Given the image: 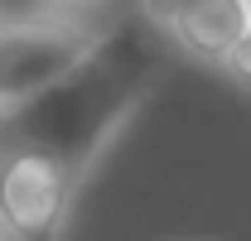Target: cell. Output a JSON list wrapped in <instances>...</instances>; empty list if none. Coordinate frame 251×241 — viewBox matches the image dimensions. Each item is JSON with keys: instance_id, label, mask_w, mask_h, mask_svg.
<instances>
[{"instance_id": "6da1fadb", "label": "cell", "mask_w": 251, "mask_h": 241, "mask_svg": "<svg viewBox=\"0 0 251 241\" xmlns=\"http://www.w3.org/2000/svg\"><path fill=\"white\" fill-rule=\"evenodd\" d=\"M155 68L159 53L140 29L101 34L73 72H63L53 87H44L25 106L0 116L5 150L44 154L63 164L73 179H82L87 164L106 150V140L145 96Z\"/></svg>"}, {"instance_id": "7a4b0ae2", "label": "cell", "mask_w": 251, "mask_h": 241, "mask_svg": "<svg viewBox=\"0 0 251 241\" xmlns=\"http://www.w3.org/2000/svg\"><path fill=\"white\" fill-rule=\"evenodd\" d=\"M97 34L68 15L0 20V116L53 87L92 53Z\"/></svg>"}, {"instance_id": "3957f363", "label": "cell", "mask_w": 251, "mask_h": 241, "mask_svg": "<svg viewBox=\"0 0 251 241\" xmlns=\"http://www.w3.org/2000/svg\"><path fill=\"white\" fill-rule=\"evenodd\" d=\"M73 174L29 150H10L0 164V222L15 241H53L68 198H73Z\"/></svg>"}, {"instance_id": "277c9868", "label": "cell", "mask_w": 251, "mask_h": 241, "mask_svg": "<svg viewBox=\"0 0 251 241\" xmlns=\"http://www.w3.org/2000/svg\"><path fill=\"white\" fill-rule=\"evenodd\" d=\"M169 34L193 58L232 63L237 48L251 39V0H193L169 24Z\"/></svg>"}, {"instance_id": "5b68a950", "label": "cell", "mask_w": 251, "mask_h": 241, "mask_svg": "<svg viewBox=\"0 0 251 241\" xmlns=\"http://www.w3.org/2000/svg\"><path fill=\"white\" fill-rule=\"evenodd\" d=\"M140 5H145V15H150L155 24H164V29H169V24H174V20L184 15L193 0H140Z\"/></svg>"}, {"instance_id": "8992f818", "label": "cell", "mask_w": 251, "mask_h": 241, "mask_svg": "<svg viewBox=\"0 0 251 241\" xmlns=\"http://www.w3.org/2000/svg\"><path fill=\"white\" fill-rule=\"evenodd\" d=\"M227 68H237V72H247V77H251V39L242 44V48H237V58L227 63Z\"/></svg>"}, {"instance_id": "52a82bcc", "label": "cell", "mask_w": 251, "mask_h": 241, "mask_svg": "<svg viewBox=\"0 0 251 241\" xmlns=\"http://www.w3.org/2000/svg\"><path fill=\"white\" fill-rule=\"evenodd\" d=\"M58 5H92V0H58Z\"/></svg>"}, {"instance_id": "ba28073f", "label": "cell", "mask_w": 251, "mask_h": 241, "mask_svg": "<svg viewBox=\"0 0 251 241\" xmlns=\"http://www.w3.org/2000/svg\"><path fill=\"white\" fill-rule=\"evenodd\" d=\"M0 241H5V237H0Z\"/></svg>"}]
</instances>
